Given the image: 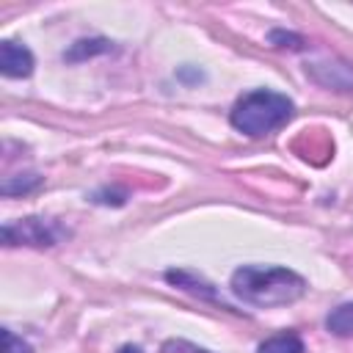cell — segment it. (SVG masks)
<instances>
[{
    "instance_id": "1",
    "label": "cell",
    "mask_w": 353,
    "mask_h": 353,
    "mask_svg": "<svg viewBox=\"0 0 353 353\" xmlns=\"http://www.w3.org/2000/svg\"><path fill=\"white\" fill-rule=\"evenodd\" d=\"M232 292L251 306H287L295 303L303 292H306V281L303 276H298L290 268H279V265H243L232 273Z\"/></svg>"
},
{
    "instance_id": "2",
    "label": "cell",
    "mask_w": 353,
    "mask_h": 353,
    "mask_svg": "<svg viewBox=\"0 0 353 353\" xmlns=\"http://www.w3.org/2000/svg\"><path fill=\"white\" fill-rule=\"evenodd\" d=\"M292 110H295V105L287 94H279V91H270V88H256V91L243 94L234 102V108L229 113V121L243 135L262 138V135L284 127L292 119Z\"/></svg>"
},
{
    "instance_id": "3",
    "label": "cell",
    "mask_w": 353,
    "mask_h": 353,
    "mask_svg": "<svg viewBox=\"0 0 353 353\" xmlns=\"http://www.w3.org/2000/svg\"><path fill=\"white\" fill-rule=\"evenodd\" d=\"M61 237V229L44 218H25L17 223L3 226V240L8 245H55Z\"/></svg>"
},
{
    "instance_id": "4",
    "label": "cell",
    "mask_w": 353,
    "mask_h": 353,
    "mask_svg": "<svg viewBox=\"0 0 353 353\" xmlns=\"http://www.w3.org/2000/svg\"><path fill=\"white\" fill-rule=\"evenodd\" d=\"M0 72L6 77H28L33 72V52L25 44L3 41L0 44Z\"/></svg>"
},
{
    "instance_id": "5",
    "label": "cell",
    "mask_w": 353,
    "mask_h": 353,
    "mask_svg": "<svg viewBox=\"0 0 353 353\" xmlns=\"http://www.w3.org/2000/svg\"><path fill=\"white\" fill-rule=\"evenodd\" d=\"M325 328L334 336H353V303H342L331 309L325 317Z\"/></svg>"
},
{
    "instance_id": "6",
    "label": "cell",
    "mask_w": 353,
    "mask_h": 353,
    "mask_svg": "<svg viewBox=\"0 0 353 353\" xmlns=\"http://www.w3.org/2000/svg\"><path fill=\"white\" fill-rule=\"evenodd\" d=\"M256 353H303V342L295 334H279L265 339Z\"/></svg>"
},
{
    "instance_id": "7",
    "label": "cell",
    "mask_w": 353,
    "mask_h": 353,
    "mask_svg": "<svg viewBox=\"0 0 353 353\" xmlns=\"http://www.w3.org/2000/svg\"><path fill=\"white\" fill-rule=\"evenodd\" d=\"M110 50V44L105 41V39H91V41H74L72 44V50L69 52H63V58L66 61H80V58H85V55H94V52H108Z\"/></svg>"
},
{
    "instance_id": "8",
    "label": "cell",
    "mask_w": 353,
    "mask_h": 353,
    "mask_svg": "<svg viewBox=\"0 0 353 353\" xmlns=\"http://www.w3.org/2000/svg\"><path fill=\"white\" fill-rule=\"evenodd\" d=\"M3 353H33V347L22 336H17L14 331L3 328Z\"/></svg>"
},
{
    "instance_id": "9",
    "label": "cell",
    "mask_w": 353,
    "mask_h": 353,
    "mask_svg": "<svg viewBox=\"0 0 353 353\" xmlns=\"http://www.w3.org/2000/svg\"><path fill=\"white\" fill-rule=\"evenodd\" d=\"M163 353H210V350L196 347V345H190V342H168V345L163 347Z\"/></svg>"
},
{
    "instance_id": "10",
    "label": "cell",
    "mask_w": 353,
    "mask_h": 353,
    "mask_svg": "<svg viewBox=\"0 0 353 353\" xmlns=\"http://www.w3.org/2000/svg\"><path fill=\"white\" fill-rule=\"evenodd\" d=\"M119 353H143L141 347H135V345H121L119 347Z\"/></svg>"
}]
</instances>
